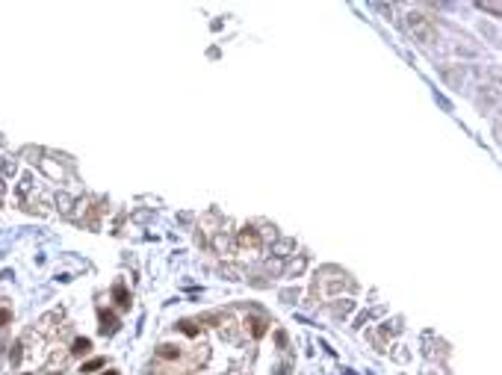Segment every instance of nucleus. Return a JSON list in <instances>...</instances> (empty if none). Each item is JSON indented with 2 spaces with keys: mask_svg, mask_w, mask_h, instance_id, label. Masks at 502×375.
I'll return each instance as SVG.
<instances>
[{
  "mask_svg": "<svg viewBox=\"0 0 502 375\" xmlns=\"http://www.w3.org/2000/svg\"><path fill=\"white\" fill-rule=\"evenodd\" d=\"M177 355H181V352H174L171 346H163L160 349V358H177Z\"/></svg>",
  "mask_w": 502,
  "mask_h": 375,
  "instance_id": "obj_7",
  "label": "nucleus"
},
{
  "mask_svg": "<svg viewBox=\"0 0 502 375\" xmlns=\"http://www.w3.org/2000/svg\"><path fill=\"white\" fill-rule=\"evenodd\" d=\"M408 27H411V33H417L422 42H432L435 39V27L428 24V18H422V15H408Z\"/></svg>",
  "mask_w": 502,
  "mask_h": 375,
  "instance_id": "obj_1",
  "label": "nucleus"
},
{
  "mask_svg": "<svg viewBox=\"0 0 502 375\" xmlns=\"http://www.w3.org/2000/svg\"><path fill=\"white\" fill-rule=\"evenodd\" d=\"M100 322H103V325H100L103 331H116V316H113V313H100Z\"/></svg>",
  "mask_w": 502,
  "mask_h": 375,
  "instance_id": "obj_4",
  "label": "nucleus"
},
{
  "mask_svg": "<svg viewBox=\"0 0 502 375\" xmlns=\"http://www.w3.org/2000/svg\"><path fill=\"white\" fill-rule=\"evenodd\" d=\"M266 334V322L263 319H254V337H263Z\"/></svg>",
  "mask_w": 502,
  "mask_h": 375,
  "instance_id": "obj_6",
  "label": "nucleus"
},
{
  "mask_svg": "<svg viewBox=\"0 0 502 375\" xmlns=\"http://www.w3.org/2000/svg\"><path fill=\"white\" fill-rule=\"evenodd\" d=\"M89 346H92V343L86 340V337H83V340H74V352H77V355H86V352H89Z\"/></svg>",
  "mask_w": 502,
  "mask_h": 375,
  "instance_id": "obj_5",
  "label": "nucleus"
},
{
  "mask_svg": "<svg viewBox=\"0 0 502 375\" xmlns=\"http://www.w3.org/2000/svg\"><path fill=\"white\" fill-rule=\"evenodd\" d=\"M100 366H103V360H98V358H95V360H89V363L83 366V372H92V369H100Z\"/></svg>",
  "mask_w": 502,
  "mask_h": 375,
  "instance_id": "obj_8",
  "label": "nucleus"
},
{
  "mask_svg": "<svg viewBox=\"0 0 502 375\" xmlns=\"http://www.w3.org/2000/svg\"><path fill=\"white\" fill-rule=\"evenodd\" d=\"M239 245H251V248H257L260 245V234L254 228H242L239 231Z\"/></svg>",
  "mask_w": 502,
  "mask_h": 375,
  "instance_id": "obj_2",
  "label": "nucleus"
},
{
  "mask_svg": "<svg viewBox=\"0 0 502 375\" xmlns=\"http://www.w3.org/2000/svg\"><path fill=\"white\" fill-rule=\"evenodd\" d=\"M113 295H116V302H118V307H127V305H130V302H127V292H124V287H121V284H118V287L113 290Z\"/></svg>",
  "mask_w": 502,
  "mask_h": 375,
  "instance_id": "obj_3",
  "label": "nucleus"
},
{
  "mask_svg": "<svg viewBox=\"0 0 502 375\" xmlns=\"http://www.w3.org/2000/svg\"><path fill=\"white\" fill-rule=\"evenodd\" d=\"M110 375H113V372H110Z\"/></svg>",
  "mask_w": 502,
  "mask_h": 375,
  "instance_id": "obj_10",
  "label": "nucleus"
},
{
  "mask_svg": "<svg viewBox=\"0 0 502 375\" xmlns=\"http://www.w3.org/2000/svg\"><path fill=\"white\" fill-rule=\"evenodd\" d=\"M9 322V310H0V325H6Z\"/></svg>",
  "mask_w": 502,
  "mask_h": 375,
  "instance_id": "obj_9",
  "label": "nucleus"
}]
</instances>
